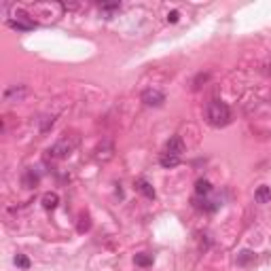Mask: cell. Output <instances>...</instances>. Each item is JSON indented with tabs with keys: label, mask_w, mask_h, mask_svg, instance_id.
Segmentation results:
<instances>
[{
	"label": "cell",
	"mask_w": 271,
	"mask_h": 271,
	"mask_svg": "<svg viewBox=\"0 0 271 271\" xmlns=\"http://www.w3.org/2000/svg\"><path fill=\"white\" fill-rule=\"evenodd\" d=\"M76 142H78L76 138H62L49 148V155L56 157V159H66L70 152L76 148Z\"/></svg>",
	"instance_id": "2"
},
{
	"label": "cell",
	"mask_w": 271,
	"mask_h": 271,
	"mask_svg": "<svg viewBox=\"0 0 271 271\" xmlns=\"http://www.w3.org/2000/svg\"><path fill=\"white\" fill-rule=\"evenodd\" d=\"M15 265L22 267V269H28V267H30V260L26 258L24 254H17V256H15Z\"/></svg>",
	"instance_id": "14"
},
{
	"label": "cell",
	"mask_w": 271,
	"mask_h": 271,
	"mask_svg": "<svg viewBox=\"0 0 271 271\" xmlns=\"http://www.w3.org/2000/svg\"><path fill=\"white\" fill-rule=\"evenodd\" d=\"M164 152H170V155H176V157H182V152H184V142L180 136H172V138L168 140L166 144V150Z\"/></svg>",
	"instance_id": "6"
},
{
	"label": "cell",
	"mask_w": 271,
	"mask_h": 271,
	"mask_svg": "<svg viewBox=\"0 0 271 271\" xmlns=\"http://www.w3.org/2000/svg\"><path fill=\"white\" fill-rule=\"evenodd\" d=\"M134 260H136V265H140V267H148V265H152V256H150V254H144V252L136 254Z\"/></svg>",
	"instance_id": "12"
},
{
	"label": "cell",
	"mask_w": 271,
	"mask_h": 271,
	"mask_svg": "<svg viewBox=\"0 0 271 271\" xmlns=\"http://www.w3.org/2000/svg\"><path fill=\"white\" fill-rule=\"evenodd\" d=\"M136 188L144 195V197H148V200H155V188L150 186V182H146V180H138L136 182Z\"/></svg>",
	"instance_id": "9"
},
{
	"label": "cell",
	"mask_w": 271,
	"mask_h": 271,
	"mask_svg": "<svg viewBox=\"0 0 271 271\" xmlns=\"http://www.w3.org/2000/svg\"><path fill=\"white\" fill-rule=\"evenodd\" d=\"M252 258H254V254H252L250 250H244V252H240V256H238V263H240V265H246V263H250Z\"/></svg>",
	"instance_id": "13"
},
{
	"label": "cell",
	"mask_w": 271,
	"mask_h": 271,
	"mask_svg": "<svg viewBox=\"0 0 271 271\" xmlns=\"http://www.w3.org/2000/svg\"><path fill=\"white\" fill-rule=\"evenodd\" d=\"M26 94H28V89H26L24 85H11L4 92V102H22Z\"/></svg>",
	"instance_id": "5"
},
{
	"label": "cell",
	"mask_w": 271,
	"mask_h": 271,
	"mask_svg": "<svg viewBox=\"0 0 271 271\" xmlns=\"http://www.w3.org/2000/svg\"><path fill=\"white\" fill-rule=\"evenodd\" d=\"M178 17H180L178 11H172V13H168V22H170V24H176V22H178Z\"/></svg>",
	"instance_id": "15"
},
{
	"label": "cell",
	"mask_w": 271,
	"mask_h": 271,
	"mask_svg": "<svg viewBox=\"0 0 271 271\" xmlns=\"http://www.w3.org/2000/svg\"><path fill=\"white\" fill-rule=\"evenodd\" d=\"M159 164L164 166V168H176V166L180 164V157L170 155V152H164V155L159 157Z\"/></svg>",
	"instance_id": "11"
},
{
	"label": "cell",
	"mask_w": 271,
	"mask_h": 271,
	"mask_svg": "<svg viewBox=\"0 0 271 271\" xmlns=\"http://www.w3.org/2000/svg\"><path fill=\"white\" fill-rule=\"evenodd\" d=\"M142 102H144V106L159 108V106H164L166 96L161 94L159 89H144V92H142Z\"/></svg>",
	"instance_id": "4"
},
{
	"label": "cell",
	"mask_w": 271,
	"mask_h": 271,
	"mask_svg": "<svg viewBox=\"0 0 271 271\" xmlns=\"http://www.w3.org/2000/svg\"><path fill=\"white\" fill-rule=\"evenodd\" d=\"M254 200H256L258 204H269V202H271V186L260 184L256 191H254Z\"/></svg>",
	"instance_id": "7"
},
{
	"label": "cell",
	"mask_w": 271,
	"mask_h": 271,
	"mask_svg": "<svg viewBox=\"0 0 271 271\" xmlns=\"http://www.w3.org/2000/svg\"><path fill=\"white\" fill-rule=\"evenodd\" d=\"M102 8H104V11H116V8H121V4H119V2H112V4H102Z\"/></svg>",
	"instance_id": "16"
},
{
	"label": "cell",
	"mask_w": 271,
	"mask_h": 271,
	"mask_svg": "<svg viewBox=\"0 0 271 271\" xmlns=\"http://www.w3.org/2000/svg\"><path fill=\"white\" fill-rule=\"evenodd\" d=\"M6 24H8V28L20 30V32H28V30H32L36 26V22L32 20L28 13H24V11H17L13 17H6Z\"/></svg>",
	"instance_id": "3"
},
{
	"label": "cell",
	"mask_w": 271,
	"mask_h": 271,
	"mask_svg": "<svg viewBox=\"0 0 271 271\" xmlns=\"http://www.w3.org/2000/svg\"><path fill=\"white\" fill-rule=\"evenodd\" d=\"M206 119L212 128H224V125H229V121H231V110L224 102L212 100L206 108Z\"/></svg>",
	"instance_id": "1"
},
{
	"label": "cell",
	"mask_w": 271,
	"mask_h": 271,
	"mask_svg": "<svg viewBox=\"0 0 271 271\" xmlns=\"http://www.w3.org/2000/svg\"><path fill=\"white\" fill-rule=\"evenodd\" d=\"M267 68H269V74H271V64H269V66H267Z\"/></svg>",
	"instance_id": "17"
},
{
	"label": "cell",
	"mask_w": 271,
	"mask_h": 271,
	"mask_svg": "<svg viewBox=\"0 0 271 271\" xmlns=\"http://www.w3.org/2000/svg\"><path fill=\"white\" fill-rule=\"evenodd\" d=\"M58 204H60L58 193H44L42 195V208L44 210H56Z\"/></svg>",
	"instance_id": "8"
},
{
	"label": "cell",
	"mask_w": 271,
	"mask_h": 271,
	"mask_svg": "<svg viewBox=\"0 0 271 271\" xmlns=\"http://www.w3.org/2000/svg\"><path fill=\"white\" fill-rule=\"evenodd\" d=\"M195 193H197V195H210V193H212L210 180H206V178L197 180V182H195Z\"/></svg>",
	"instance_id": "10"
}]
</instances>
